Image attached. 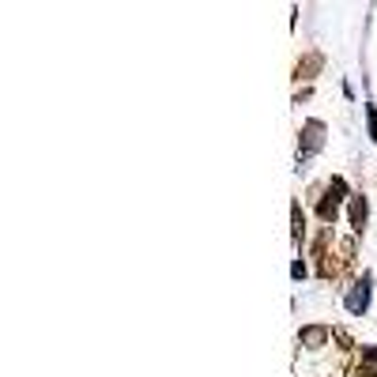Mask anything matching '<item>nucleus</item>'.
I'll use <instances>...</instances> for the list:
<instances>
[{"instance_id":"f257e3e1","label":"nucleus","mask_w":377,"mask_h":377,"mask_svg":"<svg viewBox=\"0 0 377 377\" xmlns=\"http://www.w3.org/2000/svg\"><path fill=\"white\" fill-rule=\"evenodd\" d=\"M343 306H347V313H354V317L366 313V306H370V275H362V280L351 287L347 298H343Z\"/></svg>"},{"instance_id":"7ed1b4c3","label":"nucleus","mask_w":377,"mask_h":377,"mask_svg":"<svg viewBox=\"0 0 377 377\" xmlns=\"http://www.w3.org/2000/svg\"><path fill=\"white\" fill-rule=\"evenodd\" d=\"M370 114V132H373V140H377V109H366Z\"/></svg>"},{"instance_id":"f03ea898","label":"nucleus","mask_w":377,"mask_h":377,"mask_svg":"<svg viewBox=\"0 0 377 377\" xmlns=\"http://www.w3.org/2000/svg\"><path fill=\"white\" fill-rule=\"evenodd\" d=\"M321 140H325V125H321V121H309V125H306V151H302V159L321 148Z\"/></svg>"}]
</instances>
